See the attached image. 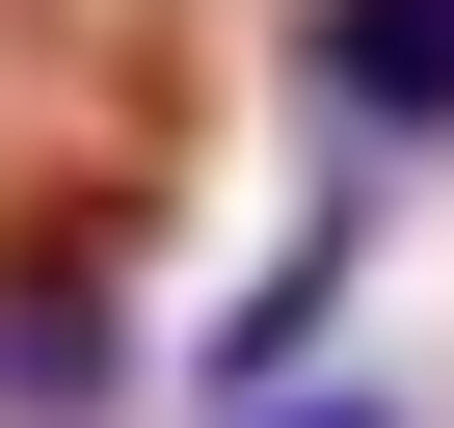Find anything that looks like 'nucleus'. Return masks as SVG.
I'll return each instance as SVG.
<instances>
[{"instance_id": "f257e3e1", "label": "nucleus", "mask_w": 454, "mask_h": 428, "mask_svg": "<svg viewBox=\"0 0 454 428\" xmlns=\"http://www.w3.org/2000/svg\"><path fill=\"white\" fill-rule=\"evenodd\" d=\"M187 0H0V268H134V214L187 187Z\"/></svg>"}, {"instance_id": "f03ea898", "label": "nucleus", "mask_w": 454, "mask_h": 428, "mask_svg": "<svg viewBox=\"0 0 454 428\" xmlns=\"http://www.w3.org/2000/svg\"><path fill=\"white\" fill-rule=\"evenodd\" d=\"M294 81L348 161H454V0H294Z\"/></svg>"}, {"instance_id": "7ed1b4c3", "label": "nucleus", "mask_w": 454, "mask_h": 428, "mask_svg": "<svg viewBox=\"0 0 454 428\" xmlns=\"http://www.w3.org/2000/svg\"><path fill=\"white\" fill-rule=\"evenodd\" d=\"M107 401V268L54 242V268H0V428H81Z\"/></svg>"}, {"instance_id": "20e7f679", "label": "nucleus", "mask_w": 454, "mask_h": 428, "mask_svg": "<svg viewBox=\"0 0 454 428\" xmlns=\"http://www.w3.org/2000/svg\"><path fill=\"white\" fill-rule=\"evenodd\" d=\"M241 428H427V401H374V375H294V401H241Z\"/></svg>"}]
</instances>
